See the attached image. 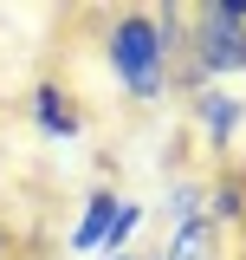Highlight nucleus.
Masks as SVG:
<instances>
[{
	"instance_id": "1",
	"label": "nucleus",
	"mask_w": 246,
	"mask_h": 260,
	"mask_svg": "<svg viewBox=\"0 0 246 260\" xmlns=\"http://www.w3.org/2000/svg\"><path fill=\"white\" fill-rule=\"evenodd\" d=\"M104 59H110L117 85L136 98V104L169 98V39H162V20H155V13H123V20H110Z\"/></svg>"
},
{
	"instance_id": "2",
	"label": "nucleus",
	"mask_w": 246,
	"mask_h": 260,
	"mask_svg": "<svg viewBox=\"0 0 246 260\" xmlns=\"http://www.w3.org/2000/svg\"><path fill=\"white\" fill-rule=\"evenodd\" d=\"M188 46H194V78H240L246 72V0L201 7Z\"/></svg>"
},
{
	"instance_id": "3",
	"label": "nucleus",
	"mask_w": 246,
	"mask_h": 260,
	"mask_svg": "<svg viewBox=\"0 0 246 260\" xmlns=\"http://www.w3.org/2000/svg\"><path fill=\"white\" fill-rule=\"evenodd\" d=\"M26 117H32L39 130H46L52 143H71V137H85V111H78V104L65 98V85H59V78H39V85H32V98H26Z\"/></svg>"
},
{
	"instance_id": "4",
	"label": "nucleus",
	"mask_w": 246,
	"mask_h": 260,
	"mask_svg": "<svg viewBox=\"0 0 246 260\" xmlns=\"http://www.w3.org/2000/svg\"><path fill=\"white\" fill-rule=\"evenodd\" d=\"M194 117H201V137L214 150H227V143H240V130H246V104L227 85H201L194 91Z\"/></svg>"
},
{
	"instance_id": "5",
	"label": "nucleus",
	"mask_w": 246,
	"mask_h": 260,
	"mask_svg": "<svg viewBox=\"0 0 246 260\" xmlns=\"http://www.w3.org/2000/svg\"><path fill=\"white\" fill-rule=\"evenodd\" d=\"M117 208H123L117 189H91L85 208H78V221H71V247H78V254H97L104 234H110V221H117Z\"/></svg>"
},
{
	"instance_id": "6",
	"label": "nucleus",
	"mask_w": 246,
	"mask_h": 260,
	"mask_svg": "<svg viewBox=\"0 0 246 260\" xmlns=\"http://www.w3.org/2000/svg\"><path fill=\"white\" fill-rule=\"evenodd\" d=\"M208 221H214V228H233V221H246V189L233 182V176L208 189Z\"/></svg>"
},
{
	"instance_id": "7",
	"label": "nucleus",
	"mask_w": 246,
	"mask_h": 260,
	"mask_svg": "<svg viewBox=\"0 0 246 260\" xmlns=\"http://www.w3.org/2000/svg\"><path fill=\"white\" fill-rule=\"evenodd\" d=\"M136 228H143V202H123L117 208V221H110V234H104V247H97V254L110 260V254H130V234H136Z\"/></svg>"
},
{
	"instance_id": "8",
	"label": "nucleus",
	"mask_w": 246,
	"mask_h": 260,
	"mask_svg": "<svg viewBox=\"0 0 246 260\" xmlns=\"http://www.w3.org/2000/svg\"><path fill=\"white\" fill-rule=\"evenodd\" d=\"M110 260H136V254H110Z\"/></svg>"
},
{
	"instance_id": "9",
	"label": "nucleus",
	"mask_w": 246,
	"mask_h": 260,
	"mask_svg": "<svg viewBox=\"0 0 246 260\" xmlns=\"http://www.w3.org/2000/svg\"><path fill=\"white\" fill-rule=\"evenodd\" d=\"M0 254H7V234H0Z\"/></svg>"
},
{
	"instance_id": "10",
	"label": "nucleus",
	"mask_w": 246,
	"mask_h": 260,
	"mask_svg": "<svg viewBox=\"0 0 246 260\" xmlns=\"http://www.w3.org/2000/svg\"><path fill=\"white\" fill-rule=\"evenodd\" d=\"M155 260H162V254H155Z\"/></svg>"
}]
</instances>
